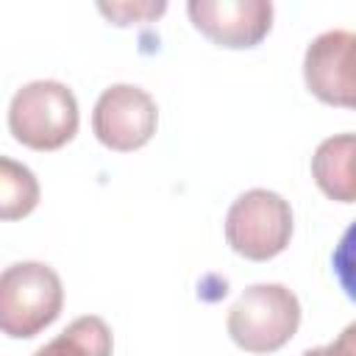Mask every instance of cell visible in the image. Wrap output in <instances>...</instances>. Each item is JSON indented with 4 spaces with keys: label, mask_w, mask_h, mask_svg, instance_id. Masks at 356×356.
Instances as JSON below:
<instances>
[{
    "label": "cell",
    "mask_w": 356,
    "mask_h": 356,
    "mask_svg": "<svg viewBox=\"0 0 356 356\" xmlns=\"http://www.w3.org/2000/svg\"><path fill=\"white\" fill-rule=\"evenodd\" d=\"M111 328L97 314L72 320L56 339L42 345L33 356H111Z\"/></svg>",
    "instance_id": "9c48e42d"
},
{
    "label": "cell",
    "mask_w": 356,
    "mask_h": 356,
    "mask_svg": "<svg viewBox=\"0 0 356 356\" xmlns=\"http://www.w3.org/2000/svg\"><path fill=\"white\" fill-rule=\"evenodd\" d=\"M64 306V286L53 267L17 261L0 273V334L31 339L44 331Z\"/></svg>",
    "instance_id": "6da1fadb"
},
{
    "label": "cell",
    "mask_w": 356,
    "mask_h": 356,
    "mask_svg": "<svg viewBox=\"0 0 356 356\" xmlns=\"http://www.w3.org/2000/svg\"><path fill=\"white\" fill-rule=\"evenodd\" d=\"M186 11L209 42L231 50L256 47L273 28V6L267 0H192Z\"/></svg>",
    "instance_id": "8992f818"
},
{
    "label": "cell",
    "mask_w": 356,
    "mask_h": 356,
    "mask_svg": "<svg viewBox=\"0 0 356 356\" xmlns=\"http://www.w3.org/2000/svg\"><path fill=\"white\" fill-rule=\"evenodd\" d=\"M225 239L250 261L275 259L292 239V209L270 189L242 192L225 214Z\"/></svg>",
    "instance_id": "277c9868"
},
{
    "label": "cell",
    "mask_w": 356,
    "mask_h": 356,
    "mask_svg": "<svg viewBox=\"0 0 356 356\" xmlns=\"http://www.w3.org/2000/svg\"><path fill=\"white\" fill-rule=\"evenodd\" d=\"M167 6L164 3H142V6H131V3H120V6H100V11L114 19V25H131L134 19H150V17H159Z\"/></svg>",
    "instance_id": "8fae6325"
},
{
    "label": "cell",
    "mask_w": 356,
    "mask_h": 356,
    "mask_svg": "<svg viewBox=\"0 0 356 356\" xmlns=\"http://www.w3.org/2000/svg\"><path fill=\"white\" fill-rule=\"evenodd\" d=\"M353 331H356V325H348L337 342H331L325 348H312L303 356H353Z\"/></svg>",
    "instance_id": "7c38bea8"
},
{
    "label": "cell",
    "mask_w": 356,
    "mask_h": 356,
    "mask_svg": "<svg viewBox=\"0 0 356 356\" xmlns=\"http://www.w3.org/2000/svg\"><path fill=\"white\" fill-rule=\"evenodd\" d=\"M353 33L325 31L320 33L303 56V78L309 92L328 106H353Z\"/></svg>",
    "instance_id": "52a82bcc"
},
{
    "label": "cell",
    "mask_w": 356,
    "mask_h": 356,
    "mask_svg": "<svg viewBox=\"0 0 356 356\" xmlns=\"http://www.w3.org/2000/svg\"><path fill=\"white\" fill-rule=\"evenodd\" d=\"M36 203H39L36 175L25 164L0 156V220L6 222L22 220L36 209Z\"/></svg>",
    "instance_id": "30bf717a"
},
{
    "label": "cell",
    "mask_w": 356,
    "mask_h": 356,
    "mask_svg": "<svg viewBox=\"0 0 356 356\" xmlns=\"http://www.w3.org/2000/svg\"><path fill=\"white\" fill-rule=\"evenodd\" d=\"M312 175L331 200L353 203V134L320 142L312 156Z\"/></svg>",
    "instance_id": "ba28073f"
},
{
    "label": "cell",
    "mask_w": 356,
    "mask_h": 356,
    "mask_svg": "<svg viewBox=\"0 0 356 356\" xmlns=\"http://www.w3.org/2000/svg\"><path fill=\"white\" fill-rule=\"evenodd\" d=\"M300 325V303L284 284H253L228 312V334L248 353L284 348Z\"/></svg>",
    "instance_id": "3957f363"
},
{
    "label": "cell",
    "mask_w": 356,
    "mask_h": 356,
    "mask_svg": "<svg viewBox=\"0 0 356 356\" xmlns=\"http://www.w3.org/2000/svg\"><path fill=\"white\" fill-rule=\"evenodd\" d=\"M159 108L156 100L131 83L108 86L92 111V131L100 145L117 153L139 150L156 134Z\"/></svg>",
    "instance_id": "5b68a950"
},
{
    "label": "cell",
    "mask_w": 356,
    "mask_h": 356,
    "mask_svg": "<svg viewBox=\"0 0 356 356\" xmlns=\"http://www.w3.org/2000/svg\"><path fill=\"white\" fill-rule=\"evenodd\" d=\"M8 131L31 150H58L78 134V100L58 81L25 83L8 106Z\"/></svg>",
    "instance_id": "7a4b0ae2"
}]
</instances>
